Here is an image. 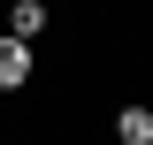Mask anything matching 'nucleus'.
<instances>
[{
	"instance_id": "nucleus-1",
	"label": "nucleus",
	"mask_w": 153,
	"mask_h": 145,
	"mask_svg": "<svg viewBox=\"0 0 153 145\" xmlns=\"http://www.w3.org/2000/svg\"><path fill=\"white\" fill-rule=\"evenodd\" d=\"M31 84V38H0V92Z\"/></svg>"
},
{
	"instance_id": "nucleus-2",
	"label": "nucleus",
	"mask_w": 153,
	"mask_h": 145,
	"mask_svg": "<svg viewBox=\"0 0 153 145\" xmlns=\"http://www.w3.org/2000/svg\"><path fill=\"white\" fill-rule=\"evenodd\" d=\"M46 31V0H8V38H38Z\"/></svg>"
},
{
	"instance_id": "nucleus-3",
	"label": "nucleus",
	"mask_w": 153,
	"mask_h": 145,
	"mask_svg": "<svg viewBox=\"0 0 153 145\" xmlns=\"http://www.w3.org/2000/svg\"><path fill=\"white\" fill-rule=\"evenodd\" d=\"M115 138L123 145H153V107H123L115 115Z\"/></svg>"
}]
</instances>
